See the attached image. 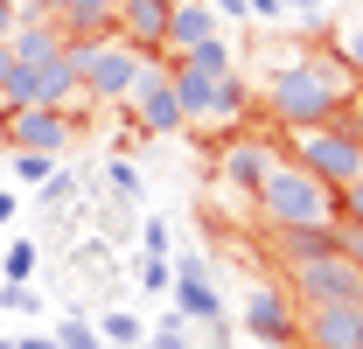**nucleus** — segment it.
I'll return each mask as SVG.
<instances>
[{
	"label": "nucleus",
	"mask_w": 363,
	"mask_h": 349,
	"mask_svg": "<svg viewBox=\"0 0 363 349\" xmlns=\"http://www.w3.org/2000/svg\"><path fill=\"white\" fill-rule=\"evenodd\" d=\"M350 70L335 63V56H301V63H279L266 77V112L279 126H321V119H335V112H350Z\"/></svg>",
	"instance_id": "f257e3e1"
},
{
	"label": "nucleus",
	"mask_w": 363,
	"mask_h": 349,
	"mask_svg": "<svg viewBox=\"0 0 363 349\" xmlns=\"http://www.w3.org/2000/svg\"><path fill=\"white\" fill-rule=\"evenodd\" d=\"M252 210L266 217V231H321V223H335V189L315 182V174L286 154V161H272V168L259 174Z\"/></svg>",
	"instance_id": "f03ea898"
},
{
	"label": "nucleus",
	"mask_w": 363,
	"mask_h": 349,
	"mask_svg": "<svg viewBox=\"0 0 363 349\" xmlns=\"http://www.w3.org/2000/svg\"><path fill=\"white\" fill-rule=\"evenodd\" d=\"M294 161L342 196L363 174V126H350V112H335V119H321V126H294Z\"/></svg>",
	"instance_id": "7ed1b4c3"
},
{
	"label": "nucleus",
	"mask_w": 363,
	"mask_h": 349,
	"mask_svg": "<svg viewBox=\"0 0 363 349\" xmlns=\"http://www.w3.org/2000/svg\"><path fill=\"white\" fill-rule=\"evenodd\" d=\"M77 56V84H84V105H112L140 84L147 70V49H133L126 35H91V43H70Z\"/></svg>",
	"instance_id": "20e7f679"
},
{
	"label": "nucleus",
	"mask_w": 363,
	"mask_h": 349,
	"mask_svg": "<svg viewBox=\"0 0 363 349\" xmlns=\"http://www.w3.org/2000/svg\"><path fill=\"white\" fill-rule=\"evenodd\" d=\"M279 279L286 294L308 307V301H363V265L342 252V238L328 252H301V259H279Z\"/></svg>",
	"instance_id": "39448f33"
},
{
	"label": "nucleus",
	"mask_w": 363,
	"mask_h": 349,
	"mask_svg": "<svg viewBox=\"0 0 363 349\" xmlns=\"http://www.w3.org/2000/svg\"><path fill=\"white\" fill-rule=\"evenodd\" d=\"M77 140V112L70 105H0V147H28V154H63Z\"/></svg>",
	"instance_id": "423d86ee"
},
{
	"label": "nucleus",
	"mask_w": 363,
	"mask_h": 349,
	"mask_svg": "<svg viewBox=\"0 0 363 349\" xmlns=\"http://www.w3.org/2000/svg\"><path fill=\"white\" fill-rule=\"evenodd\" d=\"M77 56L63 43V56H49V63H14V77L0 91V105H70L77 98Z\"/></svg>",
	"instance_id": "0eeeda50"
},
{
	"label": "nucleus",
	"mask_w": 363,
	"mask_h": 349,
	"mask_svg": "<svg viewBox=\"0 0 363 349\" xmlns=\"http://www.w3.org/2000/svg\"><path fill=\"white\" fill-rule=\"evenodd\" d=\"M245 336L252 343H301V301L286 294V279H259L245 294Z\"/></svg>",
	"instance_id": "6e6552de"
},
{
	"label": "nucleus",
	"mask_w": 363,
	"mask_h": 349,
	"mask_svg": "<svg viewBox=\"0 0 363 349\" xmlns=\"http://www.w3.org/2000/svg\"><path fill=\"white\" fill-rule=\"evenodd\" d=\"M126 105H133L140 133H182V126H189V112H182V98H175L168 63H147V70H140V84L126 91Z\"/></svg>",
	"instance_id": "1a4fd4ad"
},
{
	"label": "nucleus",
	"mask_w": 363,
	"mask_h": 349,
	"mask_svg": "<svg viewBox=\"0 0 363 349\" xmlns=\"http://www.w3.org/2000/svg\"><path fill=\"white\" fill-rule=\"evenodd\" d=\"M175 314L196 321V328H217V321H224V301H217V287H210V272H203L196 252L175 259Z\"/></svg>",
	"instance_id": "9d476101"
},
{
	"label": "nucleus",
	"mask_w": 363,
	"mask_h": 349,
	"mask_svg": "<svg viewBox=\"0 0 363 349\" xmlns=\"http://www.w3.org/2000/svg\"><path fill=\"white\" fill-rule=\"evenodd\" d=\"M168 7H175V0H119L112 28H119V35H126L133 49L161 56V35H168Z\"/></svg>",
	"instance_id": "9b49d317"
},
{
	"label": "nucleus",
	"mask_w": 363,
	"mask_h": 349,
	"mask_svg": "<svg viewBox=\"0 0 363 349\" xmlns=\"http://www.w3.org/2000/svg\"><path fill=\"white\" fill-rule=\"evenodd\" d=\"M203 35H217V7H210V0H175V7H168L161 56H182V49H196Z\"/></svg>",
	"instance_id": "f8f14e48"
},
{
	"label": "nucleus",
	"mask_w": 363,
	"mask_h": 349,
	"mask_svg": "<svg viewBox=\"0 0 363 349\" xmlns=\"http://www.w3.org/2000/svg\"><path fill=\"white\" fill-rule=\"evenodd\" d=\"M63 21H49V14H28V21H14L7 28V49H14V63H49V56H63Z\"/></svg>",
	"instance_id": "ddd939ff"
},
{
	"label": "nucleus",
	"mask_w": 363,
	"mask_h": 349,
	"mask_svg": "<svg viewBox=\"0 0 363 349\" xmlns=\"http://www.w3.org/2000/svg\"><path fill=\"white\" fill-rule=\"evenodd\" d=\"M272 161H279V154H272L266 140H230L224 154H217V168H224V182H230V189H245V196L259 189V174H266Z\"/></svg>",
	"instance_id": "4468645a"
},
{
	"label": "nucleus",
	"mask_w": 363,
	"mask_h": 349,
	"mask_svg": "<svg viewBox=\"0 0 363 349\" xmlns=\"http://www.w3.org/2000/svg\"><path fill=\"white\" fill-rule=\"evenodd\" d=\"M168 77H175V98H182V112L203 126V112H210V98H217V84L224 77H210V70H196L189 56H168Z\"/></svg>",
	"instance_id": "2eb2a0df"
},
{
	"label": "nucleus",
	"mask_w": 363,
	"mask_h": 349,
	"mask_svg": "<svg viewBox=\"0 0 363 349\" xmlns=\"http://www.w3.org/2000/svg\"><path fill=\"white\" fill-rule=\"evenodd\" d=\"M328 56L350 70V84H363V7H350V14L335 21V35H328Z\"/></svg>",
	"instance_id": "dca6fc26"
},
{
	"label": "nucleus",
	"mask_w": 363,
	"mask_h": 349,
	"mask_svg": "<svg viewBox=\"0 0 363 349\" xmlns=\"http://www.w3.org/2000/svg\"><path fill=\"white\" fill-rule=\"evenodd\" d=\"M196 70H210V77H230V49H224V35H203L196 49H182Z\"/></svg>",
	"instance_id": "f3484780"
},
{
	"label": "nucleus",
	"mask_w": 363,
	"mask_h": 349,
	"mask_svg": "<svg viewBox=\"0 0 363 349\" xmlns=\"http://www.w3.org/2000/svg\"><path fill=\"white\" fill-rule=\"evenodd\" d=\"M49 174H56V154H28V147L14 154V182H21V189H43Z\"/></svg>",
	"instance_id": "a211bd4d"
},
{
	"label": "nucleus",
	"mask_w": 363,
	"mask_h": 349,
	"mask_svg": "<svg viewBox=\"0 0 363 349\" xmlns=\"http://www.w3.org/2000/svg\"><path fill=\"white\" fill-rule=\"evenodd\" d=\"M238 112H245V84H238V77H224V84H217V98H210V112H203V119H238Z\"/></svg>",
	"instance_id": "6ab92c4d"
},
{
	"label": "nucleus",
	"mask_w": 363,
	"mask_h": 349,
	"mask_svg": "<svg viewBox=\"0 0 363 349\" xmlns=\"http://www.w3.org/2000/svg\"><path fill=\"white\" fill-rule=\"evenodd\" d=\"M56 343H63V349H105V336H98L91 321H77V314H70V321L56 328Z\"/></svg>",
	"instance_id": "aec40b11"
},
{
	"label": "nucleus",
	"mask_w": 363,
	"mask_h": 349,
	"mask_svg": "<svg viewBox=\"0 0 363 349\" xmlns=\"http://www.w3.org/2000/svg\"><path fill=\"white\" fill-rule=\"evenodd\" d=\"M98 336L105 343H140V314H98Z\"/></svg>",
	"instance_id": "412c9836"
},
{
	"label": "nucleus",
	"mask_w": 363,
	"mask_h": 349,
	"mask_svg": "<svg viewBox=\"0 0 363 349\" xmlns=\"http://www.w3.org/2000/svg\"><path fill=\"white\" fill-rule=\"evenodd\" d=\"M0 272H7V279H28V272H35V245H28V238H14V245H7V259H0Z\"/></svg>",
	"instance_id": "4be33fe9"
},
{
	"label": "nucleus",
	"mask_w": 363,
	"mask_h": 349,
	"mask_svg": "<svg viewBox=\"0 0 363 349\" xmlns=\"http://www.w3.org/2000/svg\"><path fill=\"white\" fill-rule=\"evenodd\" d=\"M335 217H342V223H363V174L342 189V196H335Z\"/></svg>",
	"instance_id": "5701e85b"
},
{
	"label": "nucleus",
	"mask_w": 363,
	"mask_h": 349,
	"mask_svg": "<svg viewBox=\"0 0 363 349\" xmlns=\"http://www.w3.org/2000/svg\"><path fill=\"white\" fill-rule=\"evenodd\" d=\"M147 349H189V336H182V314H168V321L147 336Z\"/></svg>",
	"instance_id": "b1692460"
},
{
	"label": "nucleus",
	"mask_w": 363,
	"mask_h": 349,
	"mask_svg": "<svg viewBox=\"0 0 363 349\" xmlns=\"http://www.w3.org/2000/svg\"><path fill=\"white\" fill-rule=\"evenodd\" d=\"M0 307H7V314H35V294H28L21 279H7V287H0Z\"/></svg>",
	"instance_id": "393cba45"
},
{
	"label": "nucleus",
	"mask_w": 363,
	"mask_h": 349,
	"mask_svg": "<svg viewBox=\"0 0 363 349\" xmlns=\"http://www.w3.org/2000/svg\"><path fill=\"white\" fill-rule=\"evenodd\" d=\"M140 245H147V259H168V223H161V217H147Z\"/></svg>",
	"instance_id": "a878e982"
},
{
	"label": "nucleus",
	"mask_w": 363,
	"mask_h": 349,
	"mask_svg": "<svg viewBox=\"0 0 363 349\" xmlns=\"http://www.w3.org/2000/svg\"><path fill=\"white\" fill-rule=\"evenodd\" d=\"M140 287H154V294L175 287V265H168V259H147V265H140Z\"/></svg>",
	"instance_id": "bb28decb"
},
{
	"label": "nucleus",
	"mask_w": 363,
	"mask_h": 349,
	"mask_svg": "<svg viewBox=\"0 0 363 349\" xmlns=\"http://www.w3.org/2000/svg\"><path fill=\"white\" fill-rule=\"evenodd\" d=\"M335 238H342V252L363 265V223H342V217H335Z\"/></svg>",
	"instance_id": "cd10ccee"
},
{
	"label": "nucleus",
	"mask_w": 363,
	"mask_h": 349,
	"mask_svg": "<svg viewBox=\"0 0 363 349\" xmlns=\"http://www.w3.org/2000/svg\"><path fill=\"white\" fill-rule=\"evenodd\" d=\"M112 189H119V196H133V189H140V168H133V161H112Z\"/></svg>",
	"instance_id": "c85d7f7f"
},
{
	"label": "nucleus",
	"mask_w": 363,
	"mask_h": 349,
	"mask_svg": "<svg viewBox=\"0 0 363 349\" xmlns=\"http://www.w3.org/2000/svg\"><path fill=\"white\" fill-rule=\"evenodd\" d=\"M217 14H230V21H245V14H252V0H217Z\"/></svg>",
	"instance_id": "c756f323"
},
{
	"label": "nucleus",
	"mask_w": 363,
	"mask_h": 349,
	"mask_svg": "<svg viewBox=\"0 0 363 349\" xmlns=\"http://www.w3.org/2000/svg\"><path fill=\"white\" fill-rule=\"evenodd\" d=\"M14 210H21V196H14V189H0V223H14Z\"/></svg>",
	"instance_id": "7c9ffc66"
},
{
	"label": "nucleus",
	"mask_w": 363,
	"mask_h": 349,
	"mask_svg": "<svg viewBox=\"0 0 363 349\" xmlns=\"http://www.w3.org/2000/svg\"><path fill=\"white\" fill-rule=\"evenodd\" d=\"M7 77H14V49L0 43V91H7Z\"/></svg>",
	"instance_id": "2f4dec72"
},
{
	"label": "nucleus",
	"mask_w": 363,
	"mask_h": 349,
	"mask_svg": "<svg viewBox=\"0 0 363 349\" xmlns=\"http://www.w3.org/2000/svg\"><path fill=\"white\" fill-rule=\"evenodd\" d=\"M14 349H63L56 336H28V343H14Z\"/></svg>",
	"instance_id": "473e14b6"
},
{
	"label": "nucleus",
	"mask_w": 363,
	"mask_h": 349,
	"mask_svg": "<svg viewBox=\"0 0 363 349\" xmlns=\"http://www.w3.org/2000/svg\"><path fill=\"white\" fill-rule=\"evenodd\" d=\"M252 14H286V0H252Z\"/></svg>",
	"instance_id": "72a5a7b5"
},
{
	"label": "nucleus",
	"mask_w": 363,
	"mask_h": 349,
	"mask_svg": "<svg viewBox=\"0 0 363 349\" xmlns=\"http://www.w3.org/2000/svg\"><path fill=\"white\" fill-rule=\"evenodd\" d=\"M286 7H294V14H315V7H321V0H286Z\"/></svg>",
	"instance_id": "f704fd0d"
},
{
	"label": "nucleus",
	"mask_w": 363,
	"mask_h": 349,
	"mask_svg": "<svg viewBox=\"0 0 363 349\" xmlns=\"http://www.w3.org/2000/svg\"><path fill=\"white\" fill-rule=\"evenodd\" d=\"M252 349H301V343H252Z\"/></svg>",
	"instance_id": "c9c22d12"
},
{
	"label": "nucleus",
	"mask_w": 363,
	"mask_h": 349,
	"mask_svg": "<svg viewBox=\"0 0 363 349\" xmlns=\"http://www.w3.org/2000/svg\"><path fill=\"white\" fill-rule=\"evenodd\" d=\"M217 349H238V343H217Z\"/></svg>",
	"instance_id": "e433bc0d"
},
{
	"label": "nucleus",
	"mask_w": 363,
	"mask_h": 349,
	"mask_svg": "<svg viewBox=\"0 0 363 349\" xmlns=\"http://www.w3.org/2000/svg\"><path fill=\"white\" fill-rule=\"evenodd\" d=\"M0 349H14V343H0Z\"/></svg>",
	"instance_id": "4c0bfd02"
}]
</instances>
